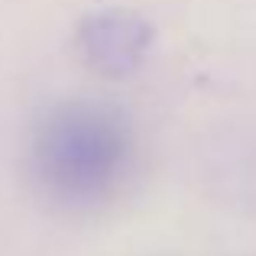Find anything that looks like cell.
<instances>
[{"label": "cell", "instance_id": "6da1fadb", "mask_svg": "<svg viewBox=\"0 0 256 256\" xmlns=\"http://www.w3.org/2000/svg\"><path fill=\"white\" fill-rule=\"evenodd\" d=\"M36 166L49 192L68 201H94L124 172L126 133L117 117L104 110H58L39 133Z\"/></svg>", "mask_w": 256, "mask_h": 256}]
</instances>
